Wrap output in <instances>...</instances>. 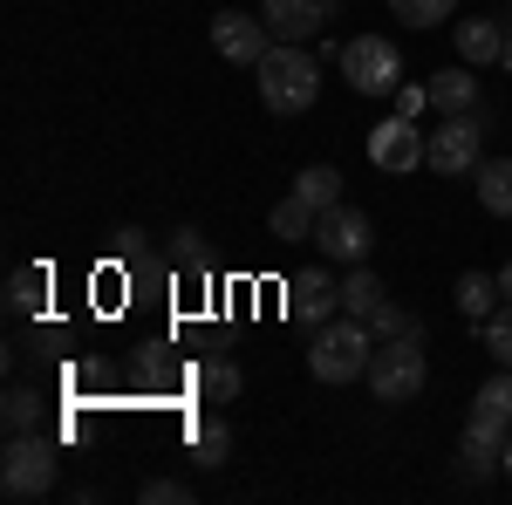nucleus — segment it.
Here are the masks:
<instances>
[{
	"instance_id": "f257e3e1",
	"label": "nucleus",
	"mask_w": 512,
	"mask_h": 505,
	"mask_svg": "<svg viewBox=\"0 0 512 505\" xmlns=\"http://www.w3.org/2000/svg\"><path fill=\"white\" fill-rule=\"evenodd\" d=\"M315 96H321L315 55L301 41H274V55L260 62V103L274 117H301V110H315Z\"/></svg>"
},
{
	"instance_id": "f03ea898",
	"label": "nucleus",
	"mask_w": 512,
	"mask_h": 505,
	"mask_svg": "<svg viewBox=\"0 0 512 505\" xmlns=\"http://www.w3.org/2000/svg\"><path fill=\"white\" fill-rule=\"evenodd\" d=\"M369 355H376V335H369V321H321L315 328V349H308V376L315 383H355V376H369Z\"/></svg>"
},
{
	"instance_id": "7ed1b4c3",
	"label": "nucleus",
	"mask_w": 512,
	"mask_h": 505,
	"mask_svg": "<svg viewBox=\"0 0 512 505\" xmlns=\"http://www.w3.org/2000/svg\"><path fill=\"white\" fill-rule=\"evenodd\" d=\"M0 492L7 499H48L55 492V444L41 430H14L0 451Z\"/></svg>"
},
{
	"instance_id": "20e7f679",
	"label": "nucleus",
	"mask_w": 512,
	"mask_h": 505,
	"mask_svg": "<svg viewBox=\"0 0 512 505\" xmlns=\"http://www.w3.org/2000/svg\"><path fill=\"white\" fill-rule=\"evenodd\" d=\"M342 76L355 96H396L403 89V48L390 35H355L342 48Z\"/></svg>"
},
{
	"instance_id": "39448f33",
	"label": "nucleus",
	"mask_w": 512,
	"mask_h": 505,
	"mask_svg": "<svg viewBox=\"0 0 512 505\" xmlns=\"http://www.w3.org/2000/svg\"><path fill=\"white\" fill-rule=\"evenodd\" d=\"M424 376H431L424 342H376V355H369V396H376V403H410V396H424Z\"/></svg>"
},
{
	"instance_id": "423d86ee",
	"label": "nucleus",
	"mask_w": 512,
	"mask_h": 505,
	"mask_svg": "<svg viewBox=\"0 0 512 505\" xmlns=\"http://www.w3.org/2000/svg\"><path fill=\"white\" fill-rule=\"evenodd\" d=\"M478 137H485L478 117H472V110H458V117H444L431 137H424V164H431L437 178H472L478 164H485V157H478Z\"/></svg>"
},
{
	"instance_id": "0eeeda50",
	"label": "nucleus",
	"mask_w": 512,
	"mask_h": 505,
	"mask_svg": "<svg viewBox=\"0 0 512 505\" xmlns=\"http://www.w3.org/2000/svg\"><path fill=\"white\" fill-rule=\"evenodd\" d=\"M369 246H376L369 212H355V205H328V212H321V226H315V253H321V260L362 267V260H369Z\"/></svg>"
},
{
	"instance_id": "6e6552de",
	"label": "nucleus",
	"mask_w": 512,
	"mask_h": 505,
	"mask_svg": "<svg viewBox=\"0 0 512 505\" xmlns=\"http://www.w3.org/2000/svg\"><path fill=\"white\" fill-rule=\"evenodd\" d=\"M212 48H219L233 69H260V62L274 55V28H267L260 14H239V7H226V14H212Z\"/></svg>"
},
{
	"instance_id": "1a4fd4ad",
	"label": "nucleus",
	"mask_w": 512,
	"mask_h": 505,
	"mask_svg": "<svg viewBox=\"0 0 512 505\" xmlns=\"http://www.w3.org/2000/svg\"><path fill=\"white\" fill-rule=\"evenodd\" d=\"M369 164L376 171H417L424 164V130L417 117H383L369 130Z\"/></svg>"
},
{
	"instance_id": "9d476101",
	"label": "nucleus",
	"mask_w": 512,
	"mask_h": 505,
	"mask_svg": "<svg viewBox=\"0 0 512 505\" xmlns=\"http://www.w3.org/2000/svg\"><path fill=\"white\" fill-rule=\"evenodd\" d=\"M335 308H342V280H328V273H294L287 280V314L301 321V328H321V321H335Z\"/></svg>"
},
{
	"instance_id": "9b49d317",
	"label": "nucleus",
	"mask_w": 512,
	"mask_h": 505,
	"mask_svg": "<svg viewBox=\"0 0 512 505\" xmlns=\"http://www.w3.org/2000/svg\"><path fill=\"white\" fill-rule=\"evenodd\" d=\"M260 21L274 28V41H308L321 35V21H335V0H267Z\"/></svg>"
},
{
	"instance_id": "f8f14e48",
	"label": "nucleus",
	"mask_w": 512,
	"mask_h": 505,
	"mask_svg": "<svg viewBox=\"0 0 512 505\" xmlns=\"http://www.w3.org/2000/svg\"><path fill=\"white\" fill-rule=\"evenodd\" d=\"M451 41H458V62H472V69H492L499 62V48H506V21H458L451 28Z\"/></svg>"
},
{
	"instance_id": "ddd939ff",
	"label": "nucleus",
	"mask_w": 512,
	"mask_h": 505,
	"mask_svg": "<svg viewBox=\"0 0 512 505\" xmlns=\"http://www.w3.org/2000/svg\"><path fill=\"white\" fill-rule=\"evenodd\" d=\"M424 89H431V110H444V117L478 110V69H472V62H465V69H437Z\"/></svg>"
},
{
	"instance_id": "4468645a",
	"label": "nucleus",
	"mask_w": 512,
	"mask_h": 505,
	"mask_svg": "<svg viewBox=\"0 0 512 505\" xmlns=\"http://www.w3.org/2000/svg\"><path fill=\"white\" fill-rule=\"evenodd\" d=\"M315 226H321V212H315V205H308L301 192L280 198L274 212H267V233H274L280 246H301V239H315Z\"/></svg>"
},
{
	"instance_id": "2eb2a0df",
	"label": "nucleus",
	"mask_w": 512,
	"mask_h": 505,
	"mask_svg": "<svg viewBox=\"0 0 512 505\" xmlns=\"http://www.w3.org/2000/svg\"><path fill=\"white\" fill-rule=\"evenodd\" d=\"M451 294H458V314H465V321H485V314H499L506 308V294H499V273H458V287H451Z\"/></svg>"
},
{
	"instance_id": "dca6fc26",
	"label": "nucleus",
	"mask_w": 512,
	"mask_h": 505,
	"mask_svg": "<svg viewBox=\"0 0 512 505\" xmlns=\"http://www.w3.org/2000/svg\"><path fill=\"white\" fill-rule=\"evenodd\" d=\"M472 178H478V212L512 219V157H485Z\"/></svg>"
},
{
	"instance_id": "f3484780",
	"label": "nucleus",
	"mask_w": 512,
	"mask_h": 505,
	"mask_svg": "<svg viewBox=\"0 0 512 505\" xmlns=\"http://www.w3.org/2000/svg\"><path fill=\"white\" fill-rule=\"evenodd\" d=\"M192 383H198V396H205V403H233L246 376H239V362H233V355H205Z\"/></svg>"
},
{
	"instance_id": "a211bd4d",
	"label": "nucleus",
	"mask_w": 512,
	"mask_h": 505,
	"mask_svg": "<svg viewBox=\"0 0 512 505\" xmlns=\"http://www.w3.org/2000/svg\"><path fill=\"white\" fill-rule=\"evenodd\" d=\"M383 301H390V287H383V280L369 273V260H362V267H355L349 280H342V314H355V321H369V314L383 308Z\"/></svg>"
},
{
	"instance_id": "6ab92c4d",
	"label": "nucleus",
	"mask_w": 512,
	"mask_h": 505,
	"mask_svg": "<svg viewBox=\"0 0 512 505\" xmlns=\"http://www.w3.org/2000/svg\"><path fill=\"white\" fill-rule=\"evenodd\" d=\"M7 308L14 314H41L48 308V267H14L7 273Z\"/></svg>"
},
{
	"instance_id": "aec40b11",
	"label": "nucleus",
	"mask_w": 512,
	"mask_h": 505,
	"mask_svg": "<svg viewBox=\"0 0 512 505\" xmlns=\"http://www.w3.org/2000/svg\"><path fill=\"white\" fill-rule=\"evenodd\" d=\"M369 335H376V342H424V321L410 308H396V301H383V308L369 314Z\"/></svg>"
},
{
	"instance_id": "412c9836",
	"label": "nucleus",
	"mask_w": 512,
	"mask_h": 505,
	"mask_svg": "<svg viewBox=\"0 0 512 505\" xmlns=\"http://www.w3.org/2000/svg\"><path fill=\"white\" fill-rule=\"evenodd\" d=\"M192 458H198L205 471L226 465V458H233V430L219 424V417H198V424H192Z\"/></svg>"
},
{
	"instance_id": "4be33fe9",
	"label": "nucleus",
	"mask_w": 512,
	"mask_h": 505,
	"mask_svg": "<svg viewBox=\"0 0 512 505\" xmlns=\"http://www.w3.org/2000/svg\"><path fill=\"white\" fill-rule=\"evenodd\" d=\"M294 192L308 198L315 212H328V205H342V171H335V164H308V171L294 178Z\"/></svg>"
},
{
	"instance_id": "5701e85b",
	"label": "nucleus",
	"mask_w": 512,
	"mask_h": 505,
	"mask_svg": "<svg viewBox=\"0 0 512 505\" xmlns=\"http://www.w3.org/2000/svg\"><path fill=\"white\" fill-rule=\"evenodd\" d=\"M390 14L403 28H444L458 14V0H390Z\"/></svg>"
},
{
	"instance_id": "b1692460",
	"label": "nucleus",
	"mask_w": 512,
	"mask_h": 505,
	"mask_svg": "<svg viewBox=\"0 0 512 505\" xmlns=\"http://www.w3.org/2000/svg\"><path fill=\"white\" fill-rule=\"evenodd\" d=\"M472 417H492V424H512V369H499L492 383L472 396Z\"/></svg>"
},
{
	"instance_id": "393cba45",
	"label": "nucleus",
	"mask_w": 512,
	"mask_h": 505,
	"mask_svg": "<svg viewBox=\"0 0 512 505\" xmlns=\"http://www.w3.org/2000/svg\"><path fill=\"white\" fill-rule=\"evenodd\" d=\"M478 342H485V355H492L499 369H512V301L499 314H485V321H478Z\"/></svg>"
},
{
	"instance_id": "a878e982",
	"label": "nucleus",
	"mask_w": 512,
	"mask_h": 505,
	"mask_svg": "<svg viewBox=\"0 0 512 505\" xmlns=\"http://www.w3.org/2000/svg\"><path fill=\"white\" fill-rule=\"evenodd\" d=\"M41 389H7V403H0V417H7V437L14 430H41Z\"/></svg>"
},
{
	"instance_id": "bb28decb",
	"label": "nucleus",
	"mask_w": 512,
	"mask_h": 505,
	"mask_svg": "<svg viewBox=\"0 0 512 505\" xmlns=\"http://www.w3.org/2000/svg\"><path fill=\"white\" fill-rule=\"evenodd\" d=\"M171 260L185 273H205V233H198V226H178V233H171Z\"/></svg>"
},
{
	"instance_id": "cd10ccee",
	"label": "nucleus",
	"mask_w": 512,
	"mask_h": 505,
	"mask_svg": "<svg viewBox=\"0 0 512 505\" xmlns=\"http://www.w3.org/2000/svg\"><path fill=\"white\" fill-rule=\"evenodd\" d=\"M458 458H465V478H478V485H485V478L499 471V444H478V437H465V444H458Z\"/></svg>"
},
{
	"instance_id": "c85d7f7f",
	"label": "nucleus",
	"mask_w": 512,
	"mask_h": 505,
	"mask_svg": "<svg viewBox=\"0 0 512 505\" xmlns=\"http://www.w3.org/2000/svg\"><path fill=\"white\" fill-rule=\"evenodd\" d=\"M137 499H144V505H185V499H192V485H185V478H144Z\"/></svg>"
},
{
	"instance_id": "c756f323",
	"label": "nucleus",
	"mask_w": 512,
	"mask_h": 505,
	"mask_svg": "<svg viewBox=\"0 0 512 505\" xmlns=\"http://www.w3.org/2000/svg\"><path fill=\"white\" fill-rule=\"evenodd\" d=\"M424 110H431V89L424 82H403L396 89V117H424Z\"/></svg>"
},
{
	"instance_id": "7c9ffc66",
	"label": "nucleus",
	"mask_w": 512,
	"mask_h": 505,
	"mask_svg": "<svg viewBox=\"0 0 512 505\" xmlns=\"http://www.w3.org/2000/svg\"><path fill=\"white\" fill-rule=\"evenodd\" d=\"M117 260L144 267V226H123V233H117Z\"/></svg>"
},
{
	"instance_id": "2f4dec72",
	"label": "nucleus",
	"mask_w": 512,
	"mask_h": 505,
	"mask_svg": "<svg viewBox=\"0 0 512 505\" xmlns=\"http://www.w3.org/2000/svg\"><path fill=\"white\" fill-rule=\"evenodd\" d=\"M499 21H506V48H499V69L512 76V14H499Z\"/></svg>"
},
{
	"instance_id": "473e14b6",
	"label": "nucleus",
	"mask_w": 512,
	"mask_h": 505,
	"mask_svg": "<svg viewBox=\"0 0 512 505\" xmlns=\"http://www.w3.org/2000/svg\"><path fill=\"white\" fill-rule=\"evenodd\" d=\"M499 294H506V301H512V260H506V267H499Z\"/></svg>"
},
{
	"instance_id": "72a5a7b5",
	"label": "nucleus",
	"mask_w": 512,
	"mask_h": 505,
	"mask_svg": "<svg viewBox=\"0 0 512 505\" xmlns=\"http://www.w3.org/2000/svg\"><path fill=\"white\" fill-rule=\"evenodd\" d=\"M499 471H506V478H512V437H506V451H499Z\"/></svg>"
}]
</instances>
